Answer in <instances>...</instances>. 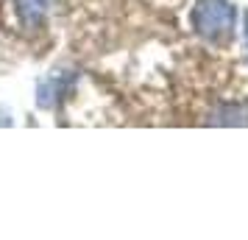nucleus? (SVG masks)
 I'll return each instance as SVG.
<instances>
[{"label":"nucleus","instance_id":"f257e3e1","mask_svg":"<svg viewBox=\"0 0 248 240\" xmlns=\"http://www.w3.org/2000/svg\"><path fill=\"white\" fill-rule=\"evenodd\" d=\"M195 28L209 42L226 39L234 28V6L229 0H201L195 12Z\"/></svg>","mask_w":248,"mask_h":240},{"label":"nucleus","instance_id":"7ed1b4c3","mask_svg":"<svg viewBox=\"0 0 248 240\" xmlns=\"http://www.w3.org/2000/svg\"><path fill=\"white\" fill-rule=\"evenodd\" d=\"M246 48H248V17H246Z\"/></svg>","mask_w":248,"mask_h":240},{"label":"nucleus","instance_id":"f03ea898","mask_svg":"<svg viewBox=\"0 0 248 240\" xmlns=\"http://www.w3.org/2000/svg\"><path fill=\"white\" fill-rule=\"evenodd\" d=\"M17 3V14L25 25H36L45 17V3L47 0H14Z\"/></svg>","mask_w":248,"mask_h":240}]
</instances>
